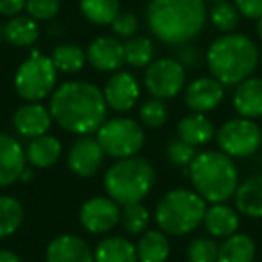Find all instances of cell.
<instances>
[{
  "label": "cell",
  "mask_w": 262,
  "mask_h": 262,
  "mask_svg": "<svg viewBox=\"0 0 262 262\" xmlns=\"http://www.w3.org/2000/svg\"><path fill=\"white\" fill-rule=\"evenodd\" d=\"M219 246L210 237H198L187 248L189 262H217Z\"/></svg>",
  "instance_id": "e575fe53"
},
{
  "label": "cell",
  "mask_w": 262,
  "mask_h": 262,
  "mask_svg": "<svg viewBox=\"0 0 262 262\" xmlns=\"http://www.w3.org/2000/svg\"><path fill=\"white\" fill-rule=\"evenodd\" d=\"M4 40V38H2V26H0V41Z\"/></svg>",
  "instance_id": "f6af8a7d"
},
{
  "label": "cell",
  "mask_w": 262,
  "mask_h": 262,
  "mask_svg": "<svg viewBox=\"0 0 262 262\" xmlns=\"http://www.w3.org/2000/svg\"><path fill=\"white\" fill-rule=\"evenodd\" d=\"M40 36V27L34 18L29 15H16L9 18V22L2 27V38L6 43L13 47H31L36 43Z\"/></svg>",
  "instance_id": "603a6c76"
},
{
  "label": "cell",
  "mask_w": 262,
  "mask_h": 262,
  "mask_svg": "<svg viewBox=\"0 0 262 262\" xmlns=\"http://www.w3.org/2000/svg\"><path fill=\"white\" fill-rule=\"evenodd\" d=\"M219 149L230 158H248L257 153L262 144V131L253 119H230L215 133Z\"/></svg>",
  "instance_id": "9c48e42d"
},
{
  "label": "cell",
  "mask_w": 262,
  "mask_h": 262,
  "mask_svg": "<svg viewBox=\"0 0 262 262\" xmlns=\"http://www.w3.org/2000/svg\"><path fill=\"white\" fill-rule=\"evenodd\" d=\"M104 101L113 112H129L140 99V84L129 72H115L104 84Z\"/></svg>",
  "instance_id": "7c38bea8"
},
{
  "label": "cell",
  "mask_w": 262,
  "mask_h": 262,
  "mask_svg": "<svg viewBox=\"0 0 262 262\" xmlns=\"http://www.w3.org/2000/svg\"><path fill=\"white\" fill-rule=\"evenodd\" d=\"M203 225L212 237L226 239L239 228V214L235 212V208L225 203H212L205 212Z\"/></svg>",
  "instance_id": "ffe728a7"
},
{
  "label": "cell",
  "mask_w": 262,
  "mask_h": 262,
  "mask_svg": "<svg viewBox=\"0 0 262 262\" xmlns=\"http://www.w3.org/2000/svg\"><path fill=\"white\" fill-rule=\"evenodd\" d=\"M24 207L13 196H0V239L9 237L22 226Z\"/></svg>",
  "instance_id": "f546056e"
},
{
  "label": "cell",
  "mask_w": 262,
  "mask_h": 262,
  "mask_svg": "<svg viewBox=\"0 0 262 262\" xmlns=\"http://www.w3.org/2000/svg\"><path fill=\"white\" fill-rule=\"evenodd\" d=\"M26 149L8 133H0V187H9L20 182L26 169Z\"/></svg>",
  "instance_id": "e0dca14e"
},
{
  "label": "cell",
  "mask_w": 262,
  "mask_h": 262,
  "mask_svg": "<svg viewBox=\"0 0 262 262\" xmlns=\"http://www.w3.org/2000/svg\"><path fill=\"white\" fill-rule=\"evenodd\" d=\"M97 142L101 144L104 155L112 158L135 157L146 142V133L137 120L127 117L110 119L99 127Z\"/></svg>",
  "instance_id": "ba28073f"
},
{
  "label": "cell",
  "mask_w": 262,
  "mask_h": 262,
  "mask_svg": "<svg viewBox=\"0 0 262 262\" xmlns=\"http://www.w3.org/2000/svg\"><path fill=\"white\" fill-rule=\"evenodd\" d=\"M155 185V167L147 158L127 157L117 160L104 174V189L119 205L140 203Z\"/></svg>",
  "instance_id": "5b68a950"
},
{
  "label": "cell",
  "mask_w": 262,
  "mask_h": 262,
  "mask_svg": "<svg viewBox=\"0 0 262 262\" xmlns=\"http://www.w3.org/2000/svg\"><path fill=\"white\" fill-rule=\"evenodd\" d=\"M178 61L182 63L183 67H194L200 61V52L196 51V47L185 43V45H182V49H180V52H178Z\"/></svg>",
  "instance_id": "60d3db41"
},
{
  "label": "cell",
  "mask_w": 262,
  "mask_h": 262,
  "mask_svg": "<svg viewBox=\"0 0 262 262\" xmlns=\"http://www.w3.org/2000/svg\"><path fill=\"white\" fill-rule=\"evenodd\" d=\"M225 97V84L215 77H198L187 86L185 104L192 112L207 113L215 110Z\"/></svg>",
  "instance_id": "9a60e30c"
},
{
  "label": "cell",
  "mask_w": 262,
  "mask_h": 262,
  "mask_svg": "<svg viewBox=\"0 0 262 262\" xmlns=\"http://www.w3.org/2000/svg\"><path fill=\"white\" fill-rule=\"evenodd\" d=\"M86 61L101 72H113L119 70L126 63L124 43H120L113 36H99L88 45Z\"/></svg>",
  "instance_id": "ac0fdd59"
},
{
  "label": "cell",
  "mask_w": 262,
  "mask_h": 262,
  "mask_svg": "<svg viewBox=\"0 0 262 262\" xmlns=\"http://www.w3.org/2000/svg\"><path fill=\"white\" fill-rule=\"evenodd\" d=\"M207 201L190 189H172L157 205V223L167 235H185L203 223Z\"/></svg>",
  "instance_id": "8992f818"
},
{
  "label": "cell",
  "mask_w": 262,
  "mask_h": 262,
  "mask_svg": "<svg viewBox=\"0 0 262 262\" xmlns=\"http://www.w3.org/2000/svg\"><path fill=\"white\" fill-rule=\"evenodd\" d=\"M235 8L250 20H258L262 16V0H235Z\"/></svg>",
  "instance_id": "f35d334b"
},
{
  "label": "cell",
  "mask_w": 262,
  "mask_h": 262,
  "mask_svg": "<svg viewBox=\"0 0 262 262\" xmlns=\"http://www.w3.org/2000/svg\"><path fill=\"white\" fill-rule=\"evenodd\" d=\"M52 119L59 127L74 135L97 133L106 122L108 104L99 86L86 81H67L51 94Z\"/></svg>",
  "instance_id": "6da1fadb"
},
{
  "label": "cell",
  "mask_w": 262,
  "mask_h": 262,
  "mask_svg": "<svg viewBox=\"0 0 262 262\" xmlns=\"http://www.w3.org/2000/svg\"><path fill=\"white\" fill-rule=\"evenodd\" d=\"M171 253V243L167 233L162 230H147L137 243L139 262H165Z\"/></svg>",
  "instance_id": "484cf974"
},
{
  "label": "cell",
  "mask_w": 262,
  "mask_h": 262,
  "mask_svg": "<svg viewBox=\"0 0 262 262\" xmlns=\"http://www.w3.org/2000/svg\"><path fill=\"white\" fill-rule=\"evenodd\" d=\"M0 262H22V258L11 250H0Z\"/></svg>",
  "instance_id": "b9f144b4"
},
{
  "label": "cell",
  "mask_w": 262,
  "mask_h": 262,
  "mask_svg": "<svg viewBox=\"0 0 262 262\" xmlns=\"http://www.w3.org/2000/svg\"><path fill=\"white\" fill-rule=\"evenodd\" d=\"M151 221V215L147 207H144L142 201L140 203H129L124 205L120 210V225L124 230H127L133 235H139L147 230V225Z\"/></svg>",
  "instance_id": "1f68e13d"
},
{
  "label": "cell",
  "mask_w": 262,
  "mask_h": 262,
  "mask_svg": "<svg viewBox=\"0 0 262 262\" xmlns=\"http://www.w3.org/2000/svg\"><path fill=\"white\" fill-rule=\"evenodd\" d=\"M51 110L45 108L41 102H26L13 115V126L16 133L26 139H36V137L47 135L52 126Z\"/></svg>",
  "instance_id": "5bb4252c"
},
{
  "label": "cell",
  "mask_w": 262,
  "mask_h": 262,
  "mask_svg": "<svg viewBox=\"0 0 262 262\" xmlns=\"http://www.w3.org/2000/svg\"><path fill=\"white\" fill-rule=\"evenodd\" d=\"M51 59L58 72L63 74H77L83 70L86 63V52L74 43H61L52 51Z\"/></svg>",
  "instance_id": "f1b7e54d"
},
{
  "label": "cell",
  "mask_w": 262,
  "mask_h": 262,
  "mask_svg": "<svg viewBox=\"0 0 262 262\" xmlns=\"http://www.w3.org/2000/svg\"><path fill=\"white\" fill-rule=\"evenodd\" d=\"M207 65L212 77L225 86L243 83L258 65V49L248 36L226 33L212 41L207 51Z\"/></svg>",
  "instance_id": "3957f363"
},
{
  "label": "cell",
  "mask_w": 262,
  "mask_h": 262,
  "mask_svg": "<svg viewBox=\"0 0 262 262\" xmlns=\"http://www.w3.org/2000/svg\"><path fill=\"white\" fill-rule=\"evenodd\" d=\"M194 190L208 203H225L239 187V172L223 151H203L189 165Z\"/></svg>",
  "instance_id": "277c9868"
},
{
  "label": "cell",
  "mask_w": 262,
  "mask_h": 262,
  "mask_svg": "<svg viewBox=\"0 0 262 262\" xmlns=\"http://www.w3.org/2000/svg\"><path fill=\"white\" fill-rule=\"evenodd\" d=\"M45 262H95V257L94 250L84 239L63 233L49 243Z\"/></svg>",
  "instance_id": "2e32d148"
},
{
  "label": "cell",
  "mask_w": 262,
  "mask_h": 262,
  "mask_svg": "<svg viewBox=\"0 0 262 262\" xmlns=\"http://www.w3.org/2000/svg\"><path fill=\"white\" fill-rule=\"evenodd\" d=\"M95 262H139L137 246L119 235L104 237L94 250Z\"/></svg>",
  "instance_id": "cb8c5ba5"
},
{
  "label": "cell",
  "mask_w": 262,
  "mask_h": 262,
  "mask_svg": "<svg viewBox=\"0 0 262 262\" xmlns=\"http://www.w3.org/2000/svg\"><path fill=\"white\" fill-rule=\"evenodd\" d=\"M79 9L94 26H112L120 13V0H79Z\"/></svg>",
  "instance_id": "83f0119b"
},
{
  "label": "cell",
  "mask_w": 262,
  "mask_h": 262,
  "mask_svg": "<svg viewBox=\"0 0 262 262\" xmlns=\"http://www.w3.org/2000/svg\"><path fill=\"white\" fill-rule=\"evenodd\" d=\"M79 223L90 233H108L120 223L119 203L112 198L95 196L81 205Z\"/></svg>",
  "instance_id": "8fae6325"
},
{
  "label": "cell",
  "mask_w": 262,
  "mask_h": 262,
  "mask_svg": "<svg viewBox=\"0 0 262 262\" xmlns=\"http://www.w3.org/2000/svg\"><path fill=\"white\" fill-rule=\"evenodd\" d=\"M102 162H104V151L101 144L97 142V139H90L86 135L72 144L67 157L69 169L81 178H92L97 174Z\"/></svg>",
  "instance_id": "4fadbf2b"
},
{
  "label": "cell",
  "mask_w": 262,
  "mask_h": 262,
  "mask_svg": "<svg viewBox=\"0 0 262 262\" xmlns=\"http://www.w3.org/2000/svg\"><path fill=\"white\" fill-rule=\"evenodd\" d=\"M257 33H258V38L262 40V16L257 20Z\"/></svg>",
  "instance_id": "ee69618b"
},
{
  "label": "cell",
  "mask_w": 262,
  "mask_h": 262,
  "mask_svg": "<svg viewBox=\"0 0 262 262\" xmlns=\"http://www.w3.org/2000/svg\"><path fill=\"white\" fill-rule=\"evenodd\" d=\"M139 27H140L139 16H137L135 13H129V11L119 13V16H117L112 24L113 34H115L117 38H126V40L135 36Z\"/></svg>",
  "instance_id": "74e56055"
},
{
  "label": "cell",
  "mask_w": 262,
  "mask_h": 262,
  "mask_svg": "<svg viewBox=\"0 0 262 262\" xmlns=\"http://www.w3.org/2000/svg\"><path fill=\"white\" fill-rule=\"evenodd\" d=\"M63 147L56 137L41 135L36 139H31L29 146L26 149V158L31 167L34 169H49L61 158Z\"/></svg>",
  "instance_id": "7402d4cb"
},
{
  "label": "cell",
  "mask_w": 262,
  "mask_h": 262,
  "mask_svg": "<svg viewBox=\"0 0 262 262\" xmlns=\"http://www.w3.org/2000/svg\"><path fill=\"white\" fill-rule=\"evenodd\" d=\"M165 153H167V158L174 165H178V167H189L194 158H196V147L187 144L185 140L176 139L167 144Z\"/></svg>",
  "instance_id": "d590c367"
},
{
  "label": "cell",
  "mask_w": 262,
  "mask_h": 262,
  "mask_svg": "<svg viewBox=\"0 0 262 262\" xmlns=\"http://www.w3.org/2000/svg\"><path fill=\"white\" fill-rule=\"evenodd\" d=\"M58 69L49 56L34 51L15 72V90L26 102H40L56 90Z\"/></svg>",
  "instance_id": "52a82bcc"
},
{
  "label": "cell",
  "mask_w": 262,
  "mask_h": 262,
  "mask_svg": "<svg viewBox=\"0 0 262 262\" xmlns=\"http://www.w3.org/2000/svg\"><path fill=\"white\" fill-rule=\"evenodd\" d=\"M255 243L246 233H233L226 237L225 243L219 246L217 262H253L255 258Z\"/></svg>",
  "instance_id": "4316f807"
},
{
  "label": "cell",
  "mask_w": 262,
  "mask_h": 262,
  "mask_svg": "<svg viewBox=\"0 0 262 262\" xmlns=\"http://www.w3.org/2000/svg\"><path fill=\"white\" fill-rule=\"evenodd\" d=\"M27 15L36 22H49L59 13V0H27Z\"/></svg>",
  "instance_id": "8d00e7d4"
},
{
  "label": "cell",
  "mask_w": 262,
  "mask_h": 262,
  "mask_svg": "<svg viewBox=\"0 0 262 262\" xmlns=\"http://www.w3.org/2000/svg\"><path fill=\"white\" fill-rule=\"evenodd\" d=\"M126 63L133 69H144L155 61V45L146 36H133L124 43Z\"/></svg>",
  "instance_id": "4dcf8cb0"
},
{
  "label": "cell",
  "mask_w": 262,
  "mask_h": 262,
  "mask_svg": "<svg viewBox=\"0 0 262 262\" xmlns=\"http://www.w3.org/2000/svg\"><path fill=\"white\" fill-rule=\"evenodd\" d=\"M235 207L248 217H262V176L244 180L235 190Z\"/></svg>",
  "instance_id": "d4e9b609"
},
{
  "label": "cell",
  "mask_w": 262,
  "mask_h": 262,
  "mask_svg": "<svg viewBox=\"0 0 262 262\" xmlns=\"http://www.w3.org/2000/svg\"><path fill=\"white\" fill-rule=\"evenodd\" d=\"M147 27L165 45H185L203 31L205 0H151L146 9Z\"/></svg>",
  "instance_id": "7a4b0ae2"
},
{
  "label": "cell",
  "mask_w": 262,
  "mask_h": 262,
  "mask_svg": "<svg viewBox=\"0 0 262 262\" xmlns=\"http://www.w3.org/2000/svg\"><path fill=\"white\" fill-rule=\"evenodd\" d=\"M27 0H0V15L13 18L26 9Z\"/></svg>",
  "instance_id": "ab89813d"
},
{
  "label": "cell",
  "mask_w": 262,
  "mask_h": 262,
  "mask_svg": "<svg viewBox=\"0 0 262 262\" xmlns=\"http://www.w3.org/2000/svg\"><path fill=\"white\" fill-rule=\"evenodd\" d=\"M215 137V127L205 113L192 112L178 122V139L198 147L208 144Z\"/></svg>",
  "instance_id": "44dd1931"
},
{
  "label": "cell",
  "mask_w": 262,
  "mask_h": 262,
  "mask_svg": "<svg viewBox=\"0 0 262 262\" xmlns=\"http://www.w3.org/2000/svg\"><path fill=\"white\" fill-rule=\"evenodd\" d=\"M210 2H214V4H215V2H223V0H210Z\"/></svg>",
  "instance_id": "bcb514c9"
},
{
  "label": "cell",
  "mask_w": 262,
  "mask_h": 262,
  "mask_svg": "<svg viewBox=\"0 0 262 262\" xmlns=\"http://www.w3.org/2000/svg\"><path fill=\"white\" fill-rule=\"evenodd\" d=\"M239 9L235 8V4H230L228 0L215 2L214 8L210 9V22L221 33H233L239 26Z\"/></svg>",
  "instance_id": "d6a6232c"
},
{
  "label": "cell",
  "mask_w": 262,
  "mask_h": 262,
  "mask_svg": "<svg viewBox=\"0 0 262 262\" xmlns=\"http://www.w3.org/2000/svg\"><path fill=\"white\" fill-rule=\"evenodd\" d=\"M146 88L157 99H172L185 86V67L172 58L155 59L146 67Z\"/></svg>",
  "instance_id": "30bf717a"
},
{
  "label": "cell",
  "mask_w": 262,
  "mask_h": 262,
  "mask_svg": "<svg viewBox=\"0 0 262 262\" xmlns=\"http://www.w3.org/2000/svg\"><path fill=\"white\" fill-rule=\"evenodd\" d=\"M33 178H34V171L33 169H24V172H22V176H20V182L22 183H29V182H33Z\"/></svg>",
  "instance_id": "7bdbcfd3"
},
{
  "label": "cell",
  "mask_w": 262,
  "mask_h": 262,
  "mask_svg": "<svg viewBox=\"0 0 262 262\" xmlns=\"http://www.w3.org/2000/svg\"><path fill=\"white\" fill-rule=\"evenodd\" d=\"M233 108L241 117H262V77H248L233 92Z\"/></svg>",
  "instance_id": "d6986e66"
},
{
  "label": "cell",
  "mask_w": 262,
  "mask_h": 262,
  "mask_svg": "<svg viewBox=\"0 0 262 262\" xmlns=\"http://www.w3.org/2000/svg\"><path fill=\"white\" fill-rule=\"evenodd\" d=\"M139 115H140V120H142L144 126L157 129V127H162L165 122H167L169 108H167V104H165L164 99L153 97L140 106Z\"/></svg>",
  "instance_id": "836d02e7"
}]
</instances>
